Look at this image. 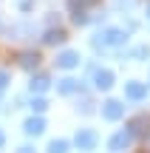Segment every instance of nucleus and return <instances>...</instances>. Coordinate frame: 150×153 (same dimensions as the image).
<instances>
[{
    "label": "nucleus",
    "instance_id": "nucleus-1",
    "mask_svg": "<svg viewBox=\"0 0 150 153\" xmlns=\"http://www.w3.org/2000/svg\"><path fill=\"white\" fill-rule=\"evenodd\" d=\"M125 40H128V34H125L122 28H102V31L96 34L94 45L96 48H116V45H125Z\"/></svg>",
    "mask_w": 150,
    "mask_h": 153
},
{
    "label": "nucleus",
    "instance_id": "nucleus-10",
    "mask_svg": "<svg viewBox=\"0 0 150 153\" xmlns=\"http://www.w3.org/2000/svg\"><path fill=\"white\" fill-rule=\"evenodd\" d=\"M20 65L31 71V68H37V65H40V57L34 54V51H23V54H20Z\"/></svg>",
    "mask_w": 150,
    "mask_h": 153
},
{
    "label": "nucleus",
    "instance_id": "nucleus-6",
    "mask_svg": "<svg viewBox=\"0 0 150 153\" xmlns=\"http://www.w3.org/2000/svg\"><path fill=\"white\" fill-rule=\"evenodd\" d=\"M23 131H26L28 136H40V133L45 131V119H43V116H31V119H26Z\"/></svg>",
    "mask_w": 150,
    "mask_h": 153
},
{
    "label": "nucleus",
    "instance_id": "nucleus-4",
    "mask_svg": "<svg viewBox=\"0 0 150 153\" xmlns=\"http://www.w3.org/2000/svg\"><path fill=\"white\" fill-rule=\"evenodd\" d=\"M74 142H77V148H79V150H94L99 139H96V133H94V131H79Z\"/></svg>",
    "mask_w": 150,
    "mask_h": 153
},
{
    "label": "nucleus",
    "instance_id": "nucleus-2",
    "mask_svg": "<svg viewBox=\"0 0 150 153\" xmlns=\"http://www.w3.org/2000/svg\"><path fill=\"white\" fill-rule=\"evenodd\" d=\"M128 133H130V136H147V133H150V116L139 114L136 119H130L128 122Z\"/></svg>",
    "mask_w": 150,
    "mask_h": 153
},
{
    "label": "nucleus",
    "instance_id": "nucleus-19",
    "mask_svg": "<svg viewBox=\"0 0 150 153\" xmlns=\"http://www.w3.org/2000/svg\"><path fill=\"white\" fill-rule=\"evenodd\" d=\"M3 142H6V136H3V131H0V148H3Z\"/></svg>",
    "mask_w": 150,
    "mask_h": 153
},
{
    "label": "nucleus",
    "instance_id": "nucleus-7",
    "mask_svg": "<svg viewBox=\"0 0 150 153\" xmlns=\"http://www.w3.org/2000/svg\"><path fill=\"white\" fill-rule=\"evenodd\" d=\"M125 94H128L130 99H145L147 97V85L145 82H128V85H125Z\"/></svg>",
    "mask_w": 150,
    "mask_h": 153
},
{
    "label": "nucleus",
    "instance_id": "nucleus-12",
    "mask_svg": "<svg viewBox=\"0 0 150 153\" xmlns=\"http://www.w3.org/2000/svg\"><path fill=\"white\" fill-rule=\"evenodd\" d=\"M77 88H79V82H77V79H71V76H65V79H60L57 91H60V94H74Z\"/></svg>",
    "mask_w": 150,
    "mask_h": 153
},
{
    "label": "nucleus",
    "instance_id": "nucleus-13",
    "mask_svg": "<svg viewBox=\"0 0 150 153\" xmlns=\"http://www.w3.org/2000/svg\"><path fill=\"white\" fill-rule=\"evenodd\" d=\"M43 40H45L48 45H54V43H62V40H65V31H62V28H51V31L45 34Z\"/></svg>",
    "mask_w": 150,
    "mask_h": 153
},
{
    "label": "nucleus",
    "instance_id": "nucleus-9",
    "mask_svg": "<svg viewBox=\"0 0 150 153\" xmlns=\"http://www.w3.org/2000/svg\"><path fill=\"white\" fill-rule=\"evenodd\" d=\"M57 65H60V68H74V65H79V54H77V51H62V54L57 57Z\"/></svg>",
    "mask_w": 150,
    "mask_h": 153
},
{
    "label": "nucleus",
    "instance_id": "nucleus-3",
    "mask_svg": "<svg viewBox=\"0 0 150 153\" xmlns=\"http://www.w3.org/2000/svg\"><path fill=\"white\" fill-rule=\"evenodd\" d=\"M122 114H125V105L116 102V99H108V102L102 105V116H105V119H111V122L122 119Z\"/></svg>",
    "mask_w": 150,
    "mask_h": 153
},
{
    "label": "nucleus",
    "instance_id": "nucleus-8",
    "mask_svg": "<svg viewBox=\"0 0 150 153\" xmlns=\"http://www.w3.org/2000/svg\"><path fill=\"white\" fill-rule=\"evenodd\" d=\"M130 133L128 131H122V133H116V136H111V150H128L130 148Z\"/></svg>",
    "mask_w": 150,
    "mask_h": 153
},
{
    "label": "nucleus",
    "instance_id": "nucleus-17",
    "mask_svg": "<svg viewBox=\"0 0 150 153\" xmlns=\"http://www.w3.org/2000/svg\"><path fill=\"white\" fill-rule=\"evenodd\" d=\"M71 3H74V6H96L99 0H71Z\"/></svg>",
    "mask_w": 150,
    "mask_h": 153
},
{
    "label": "nucleus",
    "instance_id": "nucleus-18",
    "mask_svg": "<svg viewBox=\"0 0 150 153\" xmlns=\"http://www.w3.org/2000/svg\"><path fill=\"white\" fill-rule=\"evenodd\" d=\"M17 153H34L31 148H20V150H17Z\"/></svg>",
    "mask_w": 150,
    "mask_h": 153
},
{
    "label": "nucleus",
    "instance_id": "nucleus-5",
    "mask_svg": "<svg viewBox=\"0 0 150 153\" xmlns=\"http://www.w3.org/2000/svg\"><path fill=\"white\" fill-rule=\"evenodd\" d=\"M94 85L99 88V91H108V88L113 85V71H108V68H99V71L94 74Z\"/></svg>",
    "mask_w": 150,
    "mask_h": 153
},
{
    "label": "nucleus",
    "instance_id": "nucleus-15",
    "mask_svg": "<svg viewBox=\"0 0 150 153\" xmlns=\"http://www.w3.org/2000/svg\"><path fill=\"white\" fill-rule=\"evenodd\" d=\"M45 108H48V102H45L43 97H37V99H34V102H31V111H37V114H43Z\"/></svg>",
    "mask_w": 150,
    "mask_h": 153
},
{
    "label": "nucleus",
    "instance_id": "nucleus-20",
    "mask_svg": "<svg viewBox=\"0 0 150 153\" xmlns=\"http://www.w3.org/2000/svg\"><path fill=\"white\" fill-rule=\"evenodd\" d=\"M147 14H150V9H147Z\"/></svg>",
    "mask_w": 150,
    "mask_h": 153
},
{
    "label": "nucleus",
    "instance_id": "nucleus-16",
    "mask_svg": "<svg viewBox=\"0 0 150 153\" xmlns=\"http://www.w3.org/2000/svg\"><path fill=\"white\" fill-rule=\"evenodd\" d=\"M6 88H9V74L0 68V97H3V91H6Z\"/></svg>",
    "mask_w": 150,
    "mask_h": 153
},
{
    "label": "nucleus",
    "instance_id": "nucleus-11",
    "mask_svg": "<svg viewBox=\"0 0 150 153\" xmlns=\"http://www.w3.org/2000/svg\"><path fill=\"white\" fill-rule=\"evenodd\" d=\"M51 85V79L45 74H40V76H31V91H37V94H43L45 88Z\"/></svg>",
    "mask_w": 150,
    "mask_h": 153
},
{
    "label": "nucleus",
    "instance_id": "nucleus-14",
    "mask_svg": "<svg viewBox=\"0 0 150 153\" xmlns=\"http://www.w3.org/2000/svg\"><path fill=\"white\" fill-rule=\"evenodd\" d=\"M48 153H68V142L65 139H54V142L48 145Z\"/></svg>",
    "mask_w": 150,
    "mask_h": 153
}]
</instances>
